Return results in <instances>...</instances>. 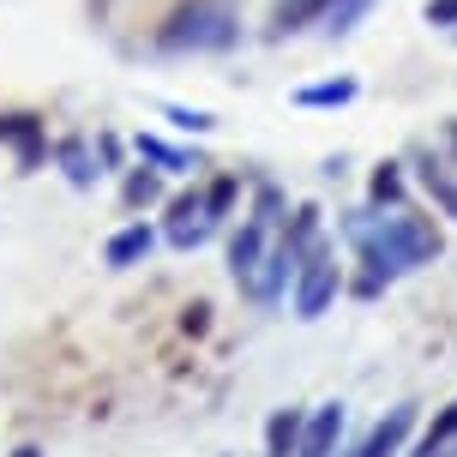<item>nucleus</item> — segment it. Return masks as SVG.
Masks as SVG:
<instances>
[{"mask_svg": "<svg viewBox=\"0 0 457 457\" xmlns=\"http://www.w3.org/2000/svg\"><path fill=\"white\" fill-rule=\"evenodd\" d=\"M349 247L361 259V277H355V295H379L386 283L397 277L421 271V265H434L439 253H445V235H439L434 217H421V211H386V217H373V211H355L349 223Z\"/></svg>", "mask_w": 457, "mask_h": 457, "instance_id": "f257e3e1", "label": "nucleus"}, {"mask_svg": "<svg viewBox=\"0 0 457 457\" xmlns=\"http://www.w3.org/2000/svg\"><path fill=\"white\" fill-rule=\"evenodd\" d=\"M241 43V0H181L157 24L162 54H223Z\"/></svg>", "mask_w": 457, "mask_h": 457, "instance_id": "f03ea898", "label": "nucleus"}, {"mask_svg": "<svg viewBox=\"0 0 457 457\" xmlns=\"http://www.w3.org/2000/svg\"><path fill=\"white\" fill-rule=\"evenodd\" d=\"M277 228H283V187L277 181H253V211L241 217V228L228 235V277H235L241 295L253 289L265 253L277 247Z\"/></svg>", "mask_w": 457, "mask_h": 457, "instance_id": "7ed1b4c3", "label": "nucleus"}, {"mask_svg": "<svg viewBox=\"0 0 457 457\" xmlns=\"http://www.w3.org/2000/svg\"><path fill=\"white\" fill-rule=\"evenodd\" d=\"M343 289V259H337V241H313V253L295 265V283H289V301H295V320H320L325 307L337 301Z\"/></svg>", "mask_w": 457, "mask_h": 457, "instance_id": "20e7f679", "label": "nucleus"}, {"mask_svg": "<svg viewBox=\"0 0 457 457\" xmlns=\"http://www.w3.org/2000/svg\"><path fill=\"white\" fill-rule=\"evenodd\" d=\"M211 235H217V223H211V211H205V187H187V193H175V199H169L162 241H169V247H181V253H193L199 241H211Z\"/></svg>", "mask_w": 457, "mask_h": 457, "instance_id": "39448f33", "label": "nucleus"}, {"mask_svg": "<svg viewBox=\"0 0 457 457\" xmlns=\"http://www.w3.org/2000/svg\"><path fill=\"white\" fill-rule=\"evenodd\" d=\"M0 145L19 157V169H43L48 162V120L43 114H24V109H6L0 114Z\"/></svg>", "mask_w": 457, "mask_h": 457, "instance_id": "423d86ee", "label": "nucleus"}, {"mask_svg": "<svg viewBox=\"0 0 457 457\" xmlns=\"http://www.w3.org/2000/svg\"><path fill=\"white\" fill-rule=\"evenodd\" d=\"M415 181H421V193H428V199H434V205L457 223V169H452V157L415 151Z\"/></svg>", "mask_w": 457, "mask_h": 457, "instance_id": "0eeeda50", "label": "nucleus"}, {"mask_svg": "<svg viewBox=\"0 0 457 457\" xmlns=\"http://www.w3.org/2000/svg\"><path fill=\"white\" fill-rule=\"evenodd\" d=\"M331 6H337V0H271L265 37H271V43H283V37L307 30V24H325V12H331Z\"/></svg>", "mask_w": 457, "mask_h": 457, "instance_id": "6e6552de", "label": "nucleus"}, {"mask_svg": "<svg viewBox=\"0 0 457 457\" xmlns=\"http://www.w3.org/2000/svg\"><path fill=\"white\" fill-rule=\"evenodd\" d=\"M337 439H343V403H320L301 428L295 457H337Z\"/></svg>", "mask_w": 457, "mask_h": 457, "instance_id": "1a4fd4ad", "label": "nucleus"}, {"mask_svg": "<svg viewBox=\"0 0 457 457\" xmlns=\"http://www.w3.org/2000/svg\"><path fill=\"white\" fill-rule=\"evenodd\" d=\"M151 247H157V228L138 217V223H127V228H114V235H109L103 259H109L114 271H127V265H138V259H151Z\"/></svg>", "mask_w": 457, "mask_h": 457, "instance_id": "9d476101", "label": "nucleus"}, {"mask_svg": "<svg viewBox=\"0 0 457 457\" xmlns=\"http://www.w3.org/2000/svg\"><path fill=\"white\" fill-rule=\"evenodd\" d=\"M48 157L61 162V175H67L72 187H96V175H103V169H96V151H91V138H54V145H48Z\"/></svg>", "mask_w": 457, "mask_h": 457, "instance_id": "9b49d317", "label": "nucleus"}, {"mask_svg": "<svg viewBox=\"0 0 457 457\" xmlns=\"http://www.w3.org/2000/svg\"><path fill=\"white\" fill-rule=\"evenodd\" d=\"M138 157L151 162V169H162V175H199V169H205L193 151H181V145H169V138H157V133H138Z\"/></svg>", "mask_w": 457, "mask_h": 457, "instance_id": "f8f14e48", "label": "nucleus"}, {"mask_svg": "<svg viewBox=\"0 0 457 457\" xmlns=\"http://www.w3.org/2000/svg\"><path fill=\"white\" fill-rule=\"evenodd\" d=\"M403 162H379L373 169V181H367V211L373 217H386V211H403Z\"/></svg>", "mask_w": 457, "mask_h": 457, "instance_id": "ddd939ff", "label": "nucleus"}, {"mask_svg": "<svg viewBox=\"0 0 457 457\" xmlns=\"http://www.w3.org/2000/svg\"><path fill=\"white\" fill-rule=\"evenodd\" d=\"M355 96H361V85H355V79L343 72V79H320V85H301V91L289 96V103H295V109H343V103H355Z\"/></svg>", "mask_w": 457, "mask_h": 457, "instance_id": "4468645a", "label": "nucleus"}, {"mask_svg": "<svg viewBox=\"0 0 457 457\" xmlns=\"http://www.w3.org/2000/svg\"><path fill=\"white\" fill-rule=\"evenodd\" d=\"M452 452H457V397L434 415V428L415 439V452H410V457H452Z\"/></svg>", "mask_w": 457, "mask_h": 457, "instance_id": "2eb2a0df", "label": "nucleus"}, {"mask_svg": "<svg viewBox=\"0 0 457 457\" xmlns=\"http://www.w3.org/2000/svg\"><path fill=\"white\" fill-rule=\"evenodd\" d=\"M301 428H307V415H301V410H277L271 421H265V457H295Z\"/></svg>", "mask_w": 457, "mask_h": 457, "instance_id": "dca6fc26", "label": "nucleus"}, {"mask_svg": "<svg viewBox=\"0 0 457 457\" xmlns=\"http://www.w3.org/2000/svg\"><path fill=\"white\" fill-rule=\"evenodd\" d=\"M162 199V169H127V181H120V205L127 211H145V205H157Z\"/></svg>", "mask_w": 457, "mask_h": 457, "instance_id": "f3484780", "label": "nucleus"}, {"mask_svg": "<svg viewBox=\"0 0 457 457\" xmlns=\"http://www.w3.org/2000/svg\"><path fill=\"white\" fill-rule=\"evenodd\" d=\"M241 205V175H217V181H205V211H211V223L223 228L228 223V211Z\"/></svg>", "mask_w": 457, "mask_h": 457, "instance_id": "a211bd4d", "label": "nucleus"}, {"mask_svg": "<svg viewBox=\"0 0 457 457\" xmlns=\"http://www.w3.org/2000/svg\"><path fill=\"white\" fill-rule=\"evenodd\" d=\"M367 6H373V0H337V6L325 12V37H349V30L367 19Z\"/></svg>", "mask_w": 457, "mask_h": 457, "instance_id": "6ab92c4d", "label": "nucleus"}, {"mask_svg": "<svg viewBox=\"0 0 457 457\" xmlns=\"http://www.w3.org/2000/svg\"><path fill=\"white\" fill-rule=\"evenodd\" d=\"M169 114V127H181V133H217V114L211 109H187V103H162Z\"/></svg>", "mask_w": 457, "mask_h": 457, "instance_id": "aec40b11", "label": "nucleus"}, {"mask_svg": "<svg viewBox=\"0 0 457 457\" xmlns=\"http://www.w3.org/2000/svg\"><path fill=\"white\" fill-rule=\"evenodd\" d=\"M428 24H445V30H457V0H428Z\"/></svg>", "mask_w": 457, "mask_h": 457, "instance_id": "412c9836", "label": "nucleus"}, {"mask_svg": "<svg viewBox=\"0 0 457 457\" xmlns=\"http://www.w3.org/2000/svg\"><path fill=\"white\" fill-rule=\"evenodd\" d=\"M96 157H103V169H120V138L103 133V138H96Z\"/></svg>", "mask_w": 457, "mask_h": 457, "instance_id": "4be33fe9", "label": "nucleus"}, {"mask_svg": "<svg viewBox=\"0 0 457 457\" xmlns=\"http://www.w3.org/2000/svg\"><path fill=\"white\" fill-rule=\"evenodd\" d=\"M445 151H452V169H457V120H445Z\"/></svg>", "mask_w": 457, "mask_h": 457, "instance_id": "5701e85b", "label": "nucleus"}, {"mask_svg": "<svg viewBox=\"0 0 457 457\" xmlns=\"http://www.w3.org/2000/svg\"><path fill=\"white\" fill-rule=\"evenodd\" d=\"M12 457H43V452H37V445H19V452H12Z\"/></svg>", "mask_w": 457, "mask_h": 457, "instance_id": "b1692460", "label": "nucleus"}, {"mask_svg": "<svg viewBox=\"0 0 457 457\" xmlns=\"http://www.w3.org/2000/svg\"><path fill=\"white\" fill-rule=\"evenodd\" d=\"M452 457H457V452H452Z\"/></svg>", "mask_w": 457, "mask_h": 457, "instance_id": "393cba45", "label": "nucleus"}]
</instances>
